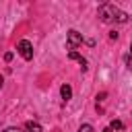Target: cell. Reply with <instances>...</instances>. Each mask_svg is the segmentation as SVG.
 I'll return each mask as SVG.
<instances>
[{"mask_svg":"<svg viewBox=\"0 0 132 132\" xmlns=\"http://www.w3.org/2000/svg\"><path fill=\"white\" fill-rule=\"evenodd\" d=\"M99 19H101L103 23H128L130 16H128L124 10H120L116 4L105 2V4L99 6Z\"/></svg>","mask_w":132,"mask_h":132,"instance_id":"1","label":"cell"},{"mask_svg":"<svg viewBox=\"0 0 132 132\" xmlns=\"http://www.w3.org/2000/svg\"><path fill=\"white\" fill-rule=\"evenodd\" d=\"M80 43H82V35H80L78 31L70 29V31H68V35H66V47H68L70 52H74Z\"/></svg>","mask_w":132,"mask_h":132,"instance_id":"2","label":"cell"},{"mask_svg":"<svg viewBox=\"0 0 132 132\" xmlns=\"http://www.w3.org/2000/svg\"><path fill=\"white\" fill-rule=\"evenodd\" d=\"M16 52H19L25 60H31V58H33V45H31V41H29V39H21L19 45H16Z\"/></svg>","mask_w":132,"mask_h":132,"instance_id":"3","label":"cell"},{"mask_svg":"<svg viewBox=\"0 0 132 132\" xmlns=\"http://www.w3.org/2000/svg\"><path fill=\"white\" fill-rule=\"evenodd\" d=\"M68 58H70V60H76V62L80 64V68H82V70H87V60H85L78 52H68Z\"/></svg>","mask_w":132,"mask_h":132,"instance_id":"4","label":"cell"},{"mask_svg":"<svg viewBox=\"0 0 132 132\" xmlns=\"http://www.w3.org/2000/svg\"><path fill=\"white\" fill-rule=\"evenodd\" d=\"M25 130H27V132H43L41 124H37V122H33V120H29V122L25 124Z\"/></svg>","mask_w":132,"mask_h":132,"instance_id":"5","label":"cell"},{"mask_svg":"<svg viewBox=\"0 0 132 132\" xmlns=\"http://www.w3.org/2000/svg\"><path fill=\"white\" fill-rule=\"evenodd\" d=\"M60 95H62L64 101H68V99L72 97V89H70V85H62V87H60Z\"/></svg>","mask_w":132,"mask_h":132,"instance_id":"6","label":"cell"},{"mask_svg":"<svg viewBox=\"0 0 132 132\" xmlns=\"http://www.w3.org/2000/svg\"><path fill=\"white\" fill-rule=\"evenodd\" d=\"M109 128H111V132H113V130H122L124 126H122V122H120V120H111V124H109Z\"/></svg>","mask_w":132,"mask_h":132,"instance_id":"7","label":"cell"},{"mask_svg":"<svg viewBox=\"0 0 132 132\" xmlns=\"http://www.w3.org/2000/svg\"><path fill=\"white\" fill-rule=\"evenodd\" d=\"M78 132H95V130H93V126H89V124H82V126L78 128Z\"/></svg>","mask_w":132,"mask_h":132,"instance_id":"8","label":"cell"},{"mask_svg":"<svg viewBox=\"0 0 132 132\" xmlns=\"http://www.w3.org/2000/svg\"><path fill=\"white\" fill-rule=\"evenodd\" d=\"M2 132H25V130H21V128H16V126H10V128H6V130H2Z\"/></svg>","mask_w":132,"mask_h":132,"instance_id":"9","label":"cell"},{"mask_svg":"<svg viewBox=\"0 0 132 132\" xmlns=\"http://www.w3.org/2000/svg\"><path fill=\"white\" fill-rule=\"evenodd\" d=\"M4 60L10 62V60H12V52H6V54H4Z\"/></svg>","mask_w":132,"mask_h":132,"instance_id":"10","label":"cell"},{"mask_svg":"<svg viewBox=\"0 0 132 132\" xmlns=\"http://www.w3.org/2000/svg\"><path fill=\"white\" fill-rule=\"evenodd\" d=\"M103 132H111V128H109V126H107V128H105V130H103Z\"/></svg>","mask_w":132,"mask_h":132,"instance_id":"11","label":"cell"},{"mask_svg":"<svg viewBox=\"0 0 132 132\" xmlns=\"http://www.w3.org/2000/svg\"><path fill=\"white\" fill-rule=\"evenodd\" d=\"M2 82H4V78H2V74H0V87H2Z\"/></svg>","mask_w":132,"mask_h":132,"instance_id":"12","label":"cell"}]
</instances>
